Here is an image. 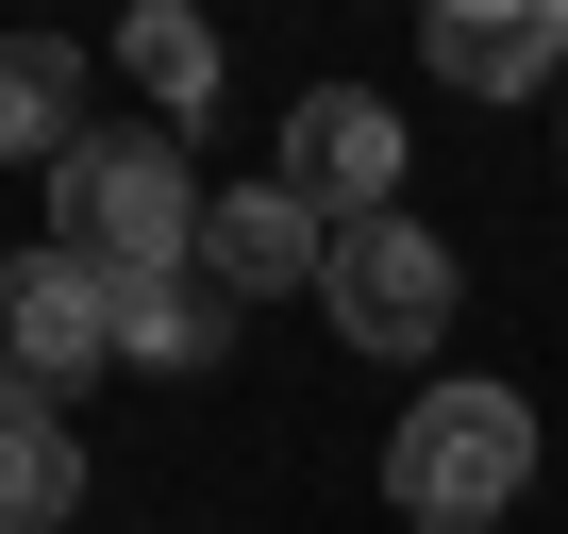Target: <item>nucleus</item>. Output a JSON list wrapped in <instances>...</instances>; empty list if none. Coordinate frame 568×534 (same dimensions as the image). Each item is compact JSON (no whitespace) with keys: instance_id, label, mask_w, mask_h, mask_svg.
I'll return each mask as SVG.
<instances>
[{"instance_id":"obj_7","label":"nucleus","mask_w":568,"mask_h":534,"mask_svg":"<svg viewBox=\"0 0 568 534\" xmlns=\"http://www.w3.org/2000/svg\"><path fill=\"white\" fill-rule=\"evenodd\" d=\"M201 267H217V301L251 318V301H318V267H335V234L284 201V184H234L217 217H201Z\"/></svg>"},{"instance_id":"obj_2","label":"nucleus","mask_w":568,"mask_h":534,"mask_svg":"<svg viewBox=\"0 0 568 534\" xmlns=\"http://www.w3.org/2000/svg\"><path fill=\"white\" fill-rule=\"evenodd\" d=\"M201 167L168 151V134H84L68 167H51V250H84L101 285H151V267H201Z\"/></svg>"},{"instance_id":"obj_1","label":"nucleus","mask_w":568,"mask_h":534,"mask_svg":"<svg viewBox=\"0 0 568 534\" xmlns=\"http://www.w3.org/2000/svg\"><path fill=\"white\" fill-rule=\"evenodd\" d=\"M385 501H402L418 534H501V517L535 501V401H518V384H435V401H402Z\"/></svg>"},{"instance_id":"obj_9","label":"nucleus","mask_w":568,"mask_h":534,"mask_svg":"<svg viewBox=\"0 0 568 534\" xmlns=\"http://www.w3.org/2000/svg\"><path fill=\"white\" fill-rule=\"evenodd\" d=\"M101 301H118V368H217L234 351L217 267H151V285H101Z\"/></svg>"},{"instance_id":"obj_4","label":"nucleus","mask_w":568,"mask_h":534,"mask_svg":"<svg viewBox=\"0 0 568 534\" xmlns=\"http://www.w3.org/2000/svg\"><path fill=\"white\" fill-rule=\"evenodd\" d=\"M452 285H468V267H452V234H435V217H352V234H335V267H318V318H335L352 351L418 368V351L452 335Z\"/></svg>"},{"instance_id":"obj_3","label":"nucleus","mask_w":568,"mask_h":534,"mask_svg":"<svg viewBox=\"0 0 568 534\" xmlns=\"http://www.w3.org/2000/svg\"><path fill=\"white\" fill-rule=\"evenodd\" d=\"M118 368V301L84 250H0V418H68Z\"/></svg>"},{"instance_id":"obj_6","label":"nucleus","mask_w":568,"mask_h":534,"mask_svg":"<svg viewBox=\"0 0 568 534\" xmlns=\"http://www.w3.org/2000/svg\"><path fill=\"white\" fill-rule=\"evenodd\" d=\"M418 68L468 84V101L568 84V0H435V18H418Z\"/></svg>"},{"instance_id":"obj_10","label":"nucleus","mask_w":568,"mask_h":534,"mask_svg":"<svg viewBox=\"0 0 568 534\" xmlns=\"http://www.w3.org/2000/svg\"><path fill=\"white\" fill-rule=\"evenodd\" d=\"M84 517V434L68 418H0V534H68Z\"/></svg>"},{"instance_id":"obj_5","label":"nucleus","mask_w":568,"mask_h":534,"mask_svg":"<svg viewBox=\"0 0 568 534\" xmlns=\"http://www.w3.org/2000/svg\"><path fill=\"white\" fill-rule=\"evenodd\" d=\"M284 201H302L318 234H352V217H402V117L368 101V84H318L302 117H284V167H267Z\"/></svg>"},{"instance_id":"obj_8","label":"nucleus","mask_w":568,"mask_h":534,"mask_svg":"<svg viewBox=\"0 0 568 534\" xmlns=\"http://www.w3.org/2000/svg\"><path fill=\"white\" fill-rule=\"evenodd\" d=\"M101 117H84V51L68 34H0V167H68Z\"/></svg>"},{"instance_id":"obj_11","label":"nucleus","mask_w":568,"mask_h":534,"mask_svg":"<svg viewBox=\"0 0 568 534\" xmlns=\"http://www.w3.org/2000/svg\"><path fill=\"white\" fill-rule=\"evenodd\" d=\"M118 68H134L168 117H201V101H217V34L184 18V0H134V18H118Z\"/></svg>"}]
</instances>
